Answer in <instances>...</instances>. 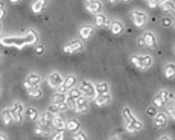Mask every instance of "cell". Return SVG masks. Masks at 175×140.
Returning <instances> with one entry per match:
<instances>
[{
	"label": "cell",
	"mask_w": 175,
	"mask_h": 140,
	"mask_svg": "<svg viewBox=\"0 0 175 140\" xmlns=\"http://www.w3.org/2000/svg\"><path fill=\"white\" fill-rule=\"evenodd\" d=\"M67 100V95L64 93H58L54 94V95L52 96L51 97V102L52 104H59L61 103H64V102H66Z\"/></svg>",
	"instance_id": "obj_22"
},
{
	"label": "cell",
	"mask_w": 175,
	"mask_h": 140,
	"mask_svg": "<svg viewBox=\"0 0 175 140\" xmlns=\"http://www.w3.org/2000/svg\"><path fill=\"white\" fill-rule=\"evenodd\" d=\"M152 105L153 107H155V108L161 109L165 105V104H164V102L163 100H162L161 97L157 94V95L153 98Z\"/></svg>",
	"instance_id": "obj_31"
},
{
	"label": "cell",
	"mask_w": 175,
	"mask_h": 140,
	"mask_svg": "<svg viewBox=\"0 0 175 140\" xmlns=\"http://www.w3.org/2000/svg\"><path fill=\"white\" fill-rule=\"evenodd\" d=\"M67 96L71 98H72V99L77 100L78 98H79L81 96H82V93L80 91L79 89L73 88L70 90Z\"/></svg>",
	"instance_id": "obj_29"
},
{
	"label": "cell",
	"mask_w": 175,
	"mask_h": 140,
	"mask_svg": "<svg viewBox=\"0 0 175 140\" xmlns=\"http://www.w3.org/2000/svg\"><path fill=\"white\" fill-rule=\"evenodd\" d=\"M143 39L146 46L150 49H155L158 46V40L155 35L151 32H145L143 34Z\"/></svg>",
	"instance_id": "obj_10"
},
{
	"label": "cell",
	"mask_w": 175,
	"mask_h": 140,
	"mask_svg": "<svg viewBox=\"0 0 175 140\" xmlns=\"http://www.w3.org/2000/svg\"><path fill=\"white\" fill-rule=\"evenodd\" d=\"M66 123L67 121L60 113L54 116L51 120L52 126L58 130H64L66 128Z\"/></svg>",
	"instance_id": "obj_11"
},
{
	"label": "cell",
	"mask_w": 175,
	"mask_h": 140,
	"mask_svg": "<svg viewBox=\"0 0 175 140\" xmlns=\"http://www.w3.org/2000/svg\"><path fill=\"white\" fill-rule=\"evenodd\" d=\"M53 140H64V131L58 130L57 132L53 135Z\"/></svg>",
	"instance_id": "obj_34"
},
{
	"label": "cell",
	"mask_w": 175,
	"mask_h": 140,
	"mask_svg": "<svg viewBox=\"0 0 175 140\" xmlns=\"http://www.w3.org/2000/svg\"><path fill=\"white\" fill-rule=\"evenodd\" d=\"M83 49V43L80 39H76L67 43L63 46L62 50L67 54H74L82 51Z\"/></svg>",
	"instance_id": "obj_4"
},
{
	"label": "cell",
	"mask_w": 175,
	"mask_h": 140,
	"mask_svg": "<svg viewBox=\"0 0 175 140\" xmlns=\"http://www.w3.org/2000/svg\"><path fill=\"white\" fill-rule=\"evenodd\" d=\"M137 45H138V46L140 48H143L144 46H146L145 42H144V40L142 37H139V38L137 39Z\"/></svg>",
	"instance_id": "obj_41"
},
{
	"label": "cell",
	"mask_w": 175,
	"mask_h": 140,
	"mask_svg": "<svg viewBox=\"0 0 175 140\" xmlns=\"http://www.w3.org/2000/svg\"><path fill=\"white\" fill-rule=\"evenodd\" d=\"M46 81L49 87L54 89H58V87L63 84L64 78L58 72H53L48 76Z\"/></svg>",
	"instance_id": "obj_7"
},
{
	"label": "cell",
	"mask_w": 175,
	"mask_h": 140,
	"mask_svg": "<svg viewBox=\"0 0 175 140\" xmlns=\"http://www.w3.org/2000/svg\"><path fill=\"white\" fill-rule=\"evenodd\" d=\"M174 55H175V46H174Z\"/></svg>",
	"instance_id": "obj_54"
},
{
	"label": "cell",
	"mask_w": 175,
	"mask_h": 140,
	"mask_svg": "<svg viewBox=\"0 0 175 140\" xmlns=\"http://www.w3.org/2000/svg\"><path fill=\"white\" fill-rule=\"evenodd\" d=\"M41 77L36 74H30L27 76V79L24 82V86L27 89V91H31V90L39 88L41 83Z\"/></svg>",
	"instance_id": "obj_6"
},
{
	"label": "cell",
	"mask_w": 175,
	"mask_h": 140,
	"mask_svg": "<svg viewBox=\"0 0 175 140\" xmlns=\"http://www.w3.org/2000/svg\"><path fill=\"white\" fill-rule=\"evenodd\" d=\"M130 61L132 65H133L135 68L140 70H144V67L142 65V62L141 60H140L139 56H137V55H133V56L130 57Z\"/></svg>",
	"instance_id": "obj_26"
},
{
	"label": "cell",
	"mask_w": 175,
	"mask_h": 140,
	"mask_svg": "<svg viewBox=\"0 0 175 140\" xmlns=\"http://www.w3.org/2000/svg\"><path fill=\"white\" fill-rule=\"evenodd\" d=\"M148 2V6H150V8H155L157 6L156 0H146Z\"/></svg>",
	"instance_id": "obj_42"
},
{
	"label": "cell",
	"mask_w": 175,
	"mask_h": 140,
	"mask_svg": "<svg viewBox=\"0 0 175 140\" xmlns=\"http://www.w3.org/2000/svg\"><path fill=\"white\" fill-rule=\"evenodd\" d=\"M158 113V109L155 108V107H153V105L149 106L147 109H146V113L150 117L154 118L155 116L157 115Z\"/></svg>",
	"instance_id": "obj_32"
},
{
	"label": "cell",
	"mask_w": 175,
	"mask_h": 140,
	"mask_svg": "<svg viewBox=\"0 0 175 140\" xmlns=\"http://www.w3.org/2000/svg\"><path fill=\"white\" fill-rule=\"evenodd\" d=\"M171 13H172V16H173L174 18H175V7L173 8V10L172 11H171Z\"/></svg>",
	"instance_id": "obj_48"
},
{
	"label": "cell",
	"mask_w": 175,
	"mask_h": 140,
	"mask_svg": "<svg viewBox=\"0 0 175 140\" xmlns=\"http://www.w3.org/2000/svg\"><path fill=\"white\" fill-rule=\"evenodd\" d=\"M162 25L165 27H169L172 25V21L169 18H163L161 20Z\"/></svg>",
	"instance_id": "obj_37"
},
{
	"label": "cell",
	"mask_w": 175,
	"mask_h": 140,
	"mask_svg": "<svg viewBox=\"0 0 175 140\" xmlns=\"http://www.w3.org/2000/svg\"><path fill=\"white\" fill-rule=\"evenodd\" d=\"M86 9L91 13L92 14H101L102 10V4L101 2L98 0H95L94 2H92V4H90V5L86 6Z\"/></svg>",
	"instance_id": "obj_17"
},
{
	"label": "cell",
	"mask_w": 175,
	"mask_h": 140,
	"mask_svg": "<svg viewBox=\"0 0 175 140\" xmlns=\"http://www.w3.org/2000/svg\"><path fill=\"white\" fill-rule=\"evenodd\" d=\"M123 1H124V2H128V1H130V0H123Z\"/></svg>",
	"instance_id": "obj_53"
},
{
	"label": "cell",
	"mask_w": 175,
	"mask_h": 140,
	"mask_svg": "<svg viewBox=\"0 0 175 140\" xmlns=\"http://www.w3.org/2000/svg\"><path fill=\"white\" fill-rule=\"evenodd\" d=\"M56 107H58V110H59L60 112H61V111L62 112V111H64L67 110V109H69L67 104L66 102H64V103L57 104V105H56Z\"/></svg>",
	"instance_id": "obj_39"
},
{
	"label": "cell",
	"mask_w": 175,
	"mask_h": 140,
	"mask_svg": "<svg viewBox=\"0 0 175 140\" xmlns=\"http://www.w3.org/2000/svg\"><path fill=\"white\" fill-rule=\"evenodd\" d=\"M38 39L37 34L33 30H30L23 37H4L0 39V43L6 46H14L22 49L25 45L34 43Z\"/></svg>",
	"instance_id": "obj_1"
},
{
	"label": "cell",
	"mask_w": 175,
	"mask_h": 140,
	"mask_svg": "<svg viewBox=\"0 0 175 140\" xmlns=\"http://www.w3.org/2000/svg\"><path fill=\"white\" fill-rule=\"evenodd\" d=\"M46 5V0H36L32 4V10L34 13H39Z\"/></svg>",
	"instance_id": "obj_25"
},
{
	"label": "cell",
	"mask_w": 175,
	"mask_h": 140,
	"mask_svg": "<svg viewBox=\"0 0 175 140\" xmlns=\"http://www.w3.org/2000/svg\"><path fill=\"white\" fill-rule=\"evenodd\" d=\"M139 57L144 70L148 69L149 67L152 66L153 58L150 55H142V56H139Z\"/></svg>",
	"instance_id": "obj_23"
},
{
	"label": "cell",
	"mask_w": 175,
	"mask_h": 140,
	"mask_svg": "<svg viewBox=\"0 0 175 140\" xmlns=\"http://www.w3.org/2000/svg\"><path fill=\"white\" fill-rule=\"evenodd\" d=\"M167 113L168 116H169L172 121H175V107H169V108H167Z\"/></svg>",
	"instance_id": "obj_38"
},
{
	"label": "cell",
	"mask_w": 175,
	"mask_h": 140,
	"mask_svg": "<svg viewBox=\"0 0 175 140\" xmlns=\"http://www.w3.org/2000/svg\"><path fill=\"white\" fill-rule=\"evenodd\" d=\"M158 140H171L169 137L166 136V135H163V136H161Z\"/></svg>",
	"instance_id": "obj_43"
},
{
	"label": "cell",
	"mask_w": 175,
	"mask_h": 140,
	"mask_svg": "<svg viewBox=\"0 0 175 140\" xmlns=\"http://www.w3.org/2000/svg\"><path fill=\"white\" fill-rule=\"evenodd\" d=\"M97 95H105L109 93L110 87L109 85L107 82H100L95 85Z\"/></svg>",
	"instance_id": "obj_20"
},
{
	"label": "cell",
	"mask_w": 175,
	"mask_h": 140,
	"mask_svg": "<svg viewBox=\"0 0 175 140\" xmlns=\"http://www.w3.org/2000/svg\"><path fill=\"white\" fill-rule=\"evenodd\" d=\"M160 6H161V9L164 12H171L173 10V8L175 7V4L172 1L167 0V1L162 4Z\"/></svg>",
	"instance_id": "obj_28"
},
{
	"label": "cell",
	"mask_w": 175,
	"mask_h": 140,
	"mask_svg": "<svg viewBox=\"0 0 175 140\" xmlns=\"http://www.w3.org/2000/svg\"><path fill=\"white\" fill-rule=\"evenodd\" d=\"M35 51L38 55H42L44 53V46H42V45L37 46L35 49Z\"/></svg>",
	"instance_id": "obj_40"
},
{
	"label": "cell",
	"mask_w": 175,
	"mask_h": 140,
	"mask_svg": "<svg viewBox=\"0 0 175 140\" xmlns=\"http://www.w3.org/2000/svg\"><path fill=\"white\" fill-rule=\"evenodd\" d=\"M174 27L175 28V23H174Z\"/></svg>",
	"instance_id": "obj_55"
},
{
	"label": "cell",
	"mask_w": 175,
	"mask_h": 140,
	"mask_svg": "<svg viewBox=\"0 0 175 140\" xmlns=\"http://www.w3.org/2000/svg\"><path fill=\"white\" fill-rule=\"evenodd\" d=\"M88 100L86 97L82 95L77 100V106L74 109L75 112L78 113H86L89 111V107H88Z\"/></svg>",
	"instance_id": "obj_9"
},
{
	"label": "cell",
	"mask_w": 175,
	"mask_h": 140,
	"mask_svg": "<svg viewBox=\"0 0 175 140\" xmlns=\"http://www.w3.org/2000/svg\"><path fill=\"white\" fill-rule=\"evenodd\" d=\"M24 110V107L20 102H15L12 108L10 109L11 113L14 118V121L20 123L23 121V112Z\"/></svg>",
	"instance_id": "obj_8"
},
{
	"label": "cell",
	"mask_w": 175,
	"mask_h": 140,
	"mask_svg": "<svg viewBox=\"0 0 175 140\" xmlns=\"http://www.w3.org/2000/svg\"><path fill=\"white\" fill-rule=\"evenodd\" d=\"M76 101H77V100L72 99V98L68 97V96L67 95L66 103L67 104L68 108L72 109L74 110V109L76 108V106H77V102H76Z\"/></svg>",
	"instance_id": "obj_36"
},
{
	"label": "cell",
	"mask_w": 175,
	"mask_h": 140,
	"mask_svg": "<svg viewBox=\"0 0 175 140\" xmlns=\"http://www.w3.org/2000/svg\"><path fill=\"white\" fill-rule=\"evenodd\" d=\"M94 23L97 27L102 28L104 27H105V26L107 25V24L108 23L107 18L105 15L102 14V13L101 14H96L95 16Z\"/></svg>",
	"instance_id": "obj_19"
},
{
	"label": "cell",
	"mask_w": 175,
	"mask_h": 140,
	"mask_svg": "<svg viewBox=\"0 0 175 140\" xmlns=\"http://www.w3.org/2000/svg\"><path fill=\"white\" fill-rule=\"evenodd\" d=\"M79 90L81 92L82 95L86 97L88 100H95V98L96 97L97 93L95 87V85L89 81H83L80 84Z\"/></svg>",
	"instance_id": "obj_3"
},
{
	"label": "cell",
	"mask_w": 175,
	"mask_h": 140,
	"mask_svg": "<svg viewBox=\"0 0 175 140\" xmlns=\"http://www.w3.org/2000/svg\"><path fill=\"white\" fill-rule=\"evenodd\" d=\"M2 119L5 126H8L14 121V118L11 113L10 109H6L2 112Z\"/></svg>",
	"instance_id": "obj_24"
},
{
	"label": "cell",
	"mask_w": 175,
	"mask_h": 140,
	"mask_svg": "<svg viewBox=\"0 0 175 140\" xmlns=\"http://www.w3.org/2000/svg\"><path fill=\"white\" fill-rule=\"evenodd\" d=\"M77 82V78L73 74H70V75H68L67 77L64 79L63 84H62V86L64 87L67 91H69V90H71L73 88L76 84Z\"/></svg>",
	"instance_id": "obj_18"
},
{
	"label": "cell",
	"mask_w": 175,
	"mask_h": 140,
	"mask_svg": "<svg viewBox=\"0 0 175 140\" xmlns=\"http://www.w3.org/2000/svg\"><path fill=\"white\" fill-rule=\"evenodd\" d=\"M173 104H174V107H175V95H174V96L173 97Z\"/></svg>",
	"instance_id": "obj_50"
},
{
	"label": "cell",
	"mask_w": 175,
	"mask_h": 140,
	"mask_svg": "<svg viewBox=\"0 0 175 140\" xmlns=\"http://www.w3.org/2000/svg\"><path fill=\"white\" fill-rule=\"evenodd\" d=\"M95 1V0H84V2H85L86 6L90 5V4H92V2H94Z\"/></svg>",
	"instance_id": "obj_44"
},
{
	"label": "cell",
	"mask_w": 175,
	"mask_h": 140,
	"mask_svg": "<svg viewBox=\"0 0 175 140\" xmlns=\"http://www.w3.org/2000/svg\"><path fill=\"white\" fill-rule=\"evenodd\" d=\"M110 30L115 36L120 35L124 31V26L119 21H114L110 24Z\"/></svg>",
	"instance_id": "obj_15"
},
{
	"label": "cell",
	"mask_w": 175,
	"mask_h": 140,
	"mask_svg": "<svg viewBox=\"0 0 175 140\" xmlns=\"http://www.w3.org/2000/svg\"><path fill=\"white\" fill-rule=\"evenodd\" d=\"M167 1V0H156V3H157V5H159L161 6L162 4L164 3V2Z\"/></svg>",
	"instance_id": "obj_45"
},
{
	"label": "cell",
	"mask_w": 175,
	"mask_h": 140,
	"mask_svg": "<svg viewBox=\"0 0 175 140\" xmlns=\"http://www.w3.org/2000/svg\"><path fill=\"white\" fill-rule=\"evenodd\" d=\"M25 115L30 121H34L38 118V112L36 109L33 108V107H29L26 109L25 111Z\"/></svg>",
	"instance_id": "obj_27"
},
{
	"label": "cell",
	"mask_w": 175,
	"mask_h": 140,
	"mask_svg": "<svg viewBox=\"0 0 175 140\" xmlns=\"http://www.w3.org/2000/svg\"><path fill=\"white\" fill-rule=\"evenodd\" d=\"M0 140H6V138L4 137V136H3V135H0Z\"/></svg>",
	"instance_id": "obj_49"
},
{
	"label": "cell",
	"mask_w": 175,
	"mask_h": 140,
	"mask_svg": "<svg viewBox=\"0 0 175 140\" xmlns=\"http://www.w3.org/2000/svg\"><path fill=\"white\" fill-rule=\"evenodd\" d=\"M28 94L33 97H40L42 95V92L39 88H36L28 91Z\"/></svg>",
	"instance_id": "obj_35"
},
{
	"label": "cell",
	"mask_w": 175,
	"mask_h": 140,
	"mask_svg": "<svg viewBox=\"0 0 175 140\" xmlns=\"http://www.w3.org/2000/svg\"><path fill=\"white\" fill-rule=\"evenodd\" d=\"M167 116L166 113L163 112H159L154 117L153 123L157 128H164L167 125Z\"/></svg>",
	"instance_id": "obj_13"
},
{
	"label": "cell",
	"mask_w": 175,
	"mask_h": 140,
	"mask_svg": "<svg viewBox=\"0 0 175 140\" xmlns=\"http://www.w3.org/2000/svg\"><path fill=\"white\" fill-rule=\"evenodd\" d=\"M132 21L135 27L142 28L146 25L148 21V16L145 13L140 11H133L130 13Z\"/></svg>",
	"instance_id": "obj_5"
},
{
	"label": "cell",
	"mask_w": 175,
	"mask_h": 140,
	"mask_svg": "<svg viewBox=\"0 0 175 140\" xmlns=\"http://www.w3.org/2000/svg\"><path fill=\"white\" fill-rule=\"evenodd\" d=\"M111 96L109 93L97 95L95 98V104L99 107H105L111 102Z\"/></svg>",
	"instance_id": "obj_14"
},
{
	"label": "cell",
	"mask_w": 175,
	"mask_h": 140,
	"mask_svg": "<svg viewBox=\"0 0 175 140\" xmlns=\"http://www.w3.org/2000/svg\"><path fill=\"white\" fill-rule=\"evenodd\" d=\"M164 75L167 79L175 78V62H168L164 67Z\"/></svg>",
	"instance_id": "obj_16"
},
{
	"label": "cell",
	"mask_w": 175,
	"mask_h": 140,
	"mask_svg": "<svg viewBox=\"0 0 175 140\" xmlns=\"http://www.w3.org/2000/svg\"><path fill=\"white\" fill-rule=\"evenodd\" d=\"M95 32V28L92 25H84L79 29V34L83 40H88Z\"/></svg>",
	"instance_id": "obj_12"
},
{
	"label": "cell",
	"mask_w": 175,
	"mask_h": 140,
	"mask_svg": "<svg viewBox=\"0 0 175 140\" xmlns=\"http://www.w3.org/2000/svg\"><path fill=\"white\" fill-rule=\"evenodd\" d=\"M110 3H111V4H115V3H117V2H118V0H109Z\"/></svg>",
	"instance_id": "obj_47"
},
{
	"label": "cell",
	"mask_w": 175,
	"mask_h": 140,
	"mask_svg": "<svg viewBox=\"0 0 175 140\" xmlns=\"http://www.w3.org/2000/svg\"><path fill=\"white\" fill-rule=\"evenodd\" d=\"M4 16V11L2 8H0V20H1L2 18Z\"/></svg>",
	"instance_id": "obj_46"
},
{
	"label": "cell",
	"mask_w": 175,
	"mask_h": 140,
	"mask_svg": "<svg viewBox=\"0 0 175 140\" xmlns=\"http://www.w3.org/2000/svg\"><path fill=\"white\" fill-rule=\"evenodd\" d=\"M122 116L125 121V128L127 132L133 134L143 128V122L137 119L128 107L122 109Z\"/></svg>",
	"instance_id": "obj_2"
},
{
	"label": "cell",
	"mask_w": 175,
	"mask_h": 140,
	"mask_svg": "<svg viewBox=\"0 0 175 140\" xmlns=\"http://www.w3.org/2000/svg\"><path fill=\"white\" fill-rule=\"evenodd\" d=\"M73 139L74 140H87V136L82 131L79 130L78 132L75 133V135L73 136Z\"/></svg>",
	"instance_id": "obj_33"
},
{
	"label": "cell",
	"mask_w": 175,
	"mask_h": 140,
	"mask_svg": "<svg viewBox=\"0 0 175 140\" xmlns=\"http://www.w3.org/2000/svg\"><path fill=\"white\" fill-rule=\"evenodd\" d=\"M110 140H120V139H118V138H117V137H114V138H112Z\"/></svg>",
	"instance_id": "obj_51"
},
{
	"label": "cell",
	"mask_w": 175,
	"mask_h": 140,
	"mask_svg": "<svg viewBox=\"0 0 175 140\" xmlns=\"http://www.w3.org/2000/svg\"><path fill=\"white\" fill-rule=\"evenodd\" d=\"M157 94L160 96V97H161V98L162 99V100H163L165 104H166L168 102H169L170 93H169V91H167V90H165V89L161 90V91H160Z\"/></svg>",
	"instance_id": "obj_30"
},
{
	"label": "cell",
	"mask_w": 175,
	"mask_h": 140,
	"mask_svg": "<svg viewBox=\"0 0 175 140\" xmlns=\"http://www.w3.org/2000/svg\"><path fill=\"white\" fill-rule=\"evenodd\" d=\"M81 128V122L77 119H70L67 121L66 128L69 131L73 132H77Z\"/></svg>",
	"instance_id": "obj_21"
},
{
	"label": "cell",
	"mask_w": 175,
	"mask_h": 140,
	"mask_svg": "<svg viewBox=\"0 0 175 140\" xmlns=\"http://www.w3.org/2000/svg\"><path fill=\"white\" fill-rule=\"evenodd\" d=\"M18 1V0H11V2H17Z\"/></svg>",
	"instance_id": "obj_52"
}]
</instances>
